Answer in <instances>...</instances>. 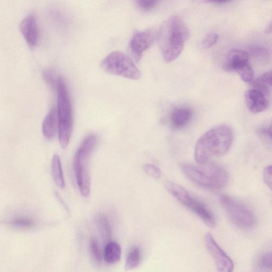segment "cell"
<instances>
[{
	"instance_id": "11",
	"label": "cell",
	"mask_w": 272,
	"mask_h": 272,
	"mask_svg": "<svg viewBox=\"0 0 272 272\" xmlns=\"http://www.w3.org/2000/svg\"><path fill=\"white\" fill-rule=\"evenodd\" d=\"M249 64V56L247 52L240 50H233L226 55L223 68L228 72L238 73Z\"/></svg>"
},
{
	"instance_id": "12",
	"label": "cell",
	"mask_w": 272,
	"mask_h": 272,
	"mask_svg": "<svg viewBox=\"0 0 272 272\" xmlns=\"http://www.w3.org/2000/svg\"><path fill=\"white\" fill-rule=\"evenodd\" d=\"M245 98L248 109L254 113L262 112L269 107L268 97L258 89L248 90Z\"/></svg>"
},
{
	"instance_id": "8",
	"label": "cell",
	"mask_w": 272,
	"mask_h": 272,
	"mask_svg": "<svg viewBox=\"0 0 272 272\" xmlns=\"http://www.w3.org/2000/svg\"><path fill=\"white\" fill-rule=\"evenodd\" d=\"M220 201L230 220L238 228L250 230L255 227L256 218L250 209L226 195H221Z\"/></svg>"
},
{
	"instance_id": "25",
	"label": "cell",
	"mask_w": 272,
	"mask_h": 272,
	"mask_svg": "<svg viewBox=\"0 0 272 272\" xmlns=\"http://www.w3.org/2000/svg\"><path fill=\"white\" fill-rule=\"evenodd\" d=\"M143 169L147 176L155 179L160 178L162 175L161 170L152 164H145Z\"/></svg>"
},
{
	"instance_id": "23",
	"label": "cell",
	"mask_w": 272,
	"mask_h": 272,
	"mask_svg": "<svg viewBox=\"0 0 272 272\" xmlns=\"http://www.w3.org/2000/svg\"><path fill=\"white\" fill-rule=\"evenodd\" d=\"M89 250L92 259L97 263L102 262V256L98 241L95 238H92L90 240Z\"/></svg>"
},
{
	"instance_id": "14",
	"label": "cell",
	"mask_w": 272,
	"mask_h": 272,
	"mask_svg": "<svg viewBox=\"0 0 272 272\" xmlns=\"http://www.w3.org/2000/svg\"><path fill=\"white\" fill-rule=\"evenodd\" d=\"M58 129L57 111L52 108L45 117L43 123V133L45 137L51 139L54 138Z\"/></svg>"
},
{
	"instance_id": "7",
	"label": "cell",
	"mask_w": 272,
	"mask_h": 272,
	"mask_svg": "<svg viewBox=\"0 0 272 272\" xmlns=\"http://www.w3.org/2000/svg\"><path fill=\"white\" fill-rule=\"evenodd\" d=\"M101 68L105 72L132 80H138L141 73L131 58L123 52H113L106 57L101 63Z\"/></svg>"
},
{
	"instance_id": "32",
	"label": "cell",
	"mask_w": 272,
	"mask_h": 272,
	"mask_svg": "<svg viewBox=\"0 0 272 272\" xmlns=\"http://www.w3.org/2000/svg\"><path fill=\"white\" fill-rule=\"evenodd\" d=\"M207 2L209 3L215 4H218V5L223 4L229 2V1H222H222L221 0H220V1H217V0H215V1H208Z\"/></svg>"
},
{
	"instance_id": "26",
	"label": "cell",
	"mask_w": 272,
	"mask_h": 272,
	"mask_svg": "<svg viewBox=\"0 0 272 272\" xmlns=\"http://www.w3.org/2000/svg\"><path fill=\"white\" fill-rule=\"evenodd\" d=\"M218 40V35L214 32H210L204 37L202 44L204 49H208L213 46Z\"/></svg>"
},
{
	"instance_id": "27",
	"label": "cell",
	"mask_w": 272,
	"mask_h": 272,
	"mask_svg": "<svg viewBox=\"0 0 272 272\" xmlns=\"http://www.w3.org/2000/svg\"><path fill=\"white\" fill-rule=\"evenodd\" d=\"M239 73L241 78L246 82H251L254 79V71L250 64H249L243 69L240 70Z\"/></svg>"
},
{
	"instance_id": "29",
	"label": "cell",
	"mask_w": 272,
	"mask_h": 272,
	"mask_svg": "<svg viewBox=\"0 0 272 272\" xmlns=\"http://www.w3.org/2000/svg\"><path fill=\"white\" fill-rule=\"evenodd\" d=\"M272 167L269 166L264 170L263 173V178L264 182L270 188H272Z\"/></svg>"
},
{
	"instance_id": "6",
	"label": "cell",
	"mask_w": 272,
	"mask_h": 272,
	"mask_svg": "<svg viewBox=\"0 0 272 272\" xmlns=\"http://www.w3.org/2000/svg\"><path fill=\"white\" fill-rule=\"evenodd\" d=\"M165 187L174 198L197 215L210 228L215 227L216 220L213 213L204 204L193 197L184 188L172 182L166 183Z\"/></svg>"
},
{
	"instance_id": "16",
	"label": "cell",
	"mask_w": 272,
	"mask_h": 272,
	"mask_svg": "<svg viewBox=\"0 0 272 272\" xmlns=\"http://www.w3.org/2000/svg\"><path fill=\"white\" fill-rule=\"evenodd\" d=\"M122 256V249L116 242H109L106 245L104 258L106 262L113 264L118 263Z\"/></svg>"
},
{
	"instance_id": "28",
	"label": "cell",
	"mask_w": 272,
	"mask_h": 272,
	"mask_svg": "<svg viewBox=\"0 0 272 272\" xmlns=\"http://www.w3.org/2000/svg\"><path fill=\"white\" fill-rule=\"evenodd\" d=\"M158 2L154 0H138L136 1L139 8L144 11H149L154 8Z\"/></svg>"
},
{
	"instance_id": "9",
	"label": "cell",
	"mask_w": 272,
	"mask_h": 272,
	"mask_svg": "<svg viewBox=\"0 0 272 272\" xmlns=\"http://www.w3.org/2000/svg\"><path fill=\"white\" fill-rule=\"evenodd\" d=\"M205 242L207 250L214 262L217 272H233L235 264L232 260L218 244L210 233L206 234Z\"/></svg>"
},
{
	"instance_id": "4",
	"label": "cell",
	"mask_w": 272,
	"mask_h": 272,
	"mask_svg": "<svg viewBox=\"0 0 272 272\" xmlns=\"http://www.w3.org/2000/svg\"><path fill=\"white\" fill-rule=\"evenodd\" d=\"M58 95L57 116L59 138L60 145L64 149L69 145L73 129L72 107L69 90L62 77L57 80Z\"/></svg>"
},
{
	"instance_id": "22",
	"label": "cell",
	"mask_w": 272,
	"mask_h": 272,
	"mask_svg": "<svg viewBox=\"0 0 272 272\" xmlns=\"http://www.w3.org/2000/svg\"><path fill=\"white\" fill-rule=\"evenodd\" d=\"M14 228L21 230H28L34 228L35 221L32 219L25 216L14 218L10 223Z\"/></svg>"
},
{
	"instance_id": "17",
	"label": "cell",
	"mask_w": 272,
	"mask_h": 272,
	"mask_svg": "<svg viewBox=\"0 0 272 272\" xmlns=\"http://www.w3.org/2000/svg\"><path fill=\"white\" fill-rule=\"evenodd\" d=\"M253 89H258L268 97L271 93L272 86V72L264 73L259 78L251 82Z\"/></svg>"
},
{
	"instance_id": "15",
	"label": "cell",
	"mask_w": 272,
	"mask_h": 272,
	"mask_svg": "<svg viewBox=\"0 0 272 272\" xmlns=\"http://www.w3.org/2000/svg\"><path fill=\"white\" fill-rule=\"evenodd\" d=\"M192 117V111L190 109L181 107L176 109L172 112L171 123L177 129L186 126L190 122Z\"/></svg>"
},
{
	"instance_id": "21",
	"label": "cell",
	"mask_w": 272,
	"mask_h": 272,
	"mask_svg": "<svg viewBox=\"0 0 272 272\" xmlns=\"http://www.w3.org/2000/svg\"><path fill=\"white\" fill-rule=\"evenodd\" d=\"M272 257L271 252L264 253L257 262L256 272H272Z\"/></svg>"
},
{
	"instance_id": "1",
	"label": "cell",
	"mask_w": 272,
	"mask_h": 272,
	"mask_svg": "<svg viewBox=\"0 0 272 272\" xmlns=\"http://www.w3.org/2000/svg\"><path fill=\"white\" fill-rule=\"evenodd\" d=\"M190 37V29L177 15L171 16L163 22L158 33V40L166 63L173 62L180 55Z\"/></svg>"
},
{
	"instance_id": "5",
	"label": "cell",
	"mask_w": 272,
	"mask_h": 272,
	"mask_svg": "<svg viewBox=\"0 0 272 272\" xmlns=\"http://www.w3.org/2000/svg\"><path fill=\"white\" fill-rule=\"evenodd\" d=\"M97 141L95 135L88 136L81 143L74 157L75 178L80 194L84 198L88 197L90 192V159Z\"/></svg>"
},
{
	"instance_id": "20",
	"label": "cell",
	"mask_w": 272,
	"mask_h": 272,
	"mask_svg": "<svg viewBox=\"0 0 272 272\" xmlns=\"http://www.w3.org/2000/svg\"><path fill=\"white\" fill-rule=\"evenodd\" d=\"M141 260V252L138 247H133L128 253L125 268L126 271H131L137 268Z\"/></svg>"
},
{
	"instance_id": "18",
	"label": "cell",
	"mask_w": 272,
	"mask_h": 272,
	"mask_svg": "<svg viewBox=\"0 0 272 272\" xmlns=\"http://www.w3.org/2000/svg\"><path fill=\"white\" fill-rule=\"evenodd\" d=\"M52 174L57 186L63 190L65 186V183L61 161H60V158L58 155H55L53 157Z\"/></svg>"
},
{
	"instance_id": "2",
	"label": "cell",
	"mask_w": 272,
	"mask_h": 272,
	"mask_svg": "<svg viewBox=\"0 0 272 272\" xmlns=\"http://www.w3.org/2000/svg\"><path fill=\"white\" fill-rule=\"evenodd\" d=\"M233 140L231 128L225 125L215 127L204 134L195 146V158L199 164L207 163L211 158L228 152Z\"/></svg>"
},
{
	"instance_id": "13",
	"label": "cell",
	"mask_w": 272,
	"mask_h": 272,
	"mask_svg": "<svg viewBox=\"0 0 272 272\" xmlns=\"http://www.w3.org/2000/svg\"><path fill=\"white\" fill-rule=\"evenodd\" d=\"M20 31L30 46H35L39 39V28L36 18L33 14H29L20 24Z\"/></svg>"
},
{
	"instance_id": "3",
	"label": "cell",
	"mask_w": 272,
	"mask_h": 272,
	"mask_svg": "<svg viewBox=\"0 0 272 272\" xmlns=\"http://www.w3.org/2000/svg\"><path fill=\"white\" fill-rule=\"evenodd\" d=\"M181 169L195 184L209 190H219L228 182V173L216 164H184L181 165Z\"/></svg>"
},
{
	"instance_id": "10",
	"label": "cell",
	"mask_w": 272,
	"mask_h": 272,
	"mask_svg": "<svg viewBox=\"0 0 272 272\" xmlns=\"http://www.w3.org/2000/svg\"><path fill=\"white\" fill-rule=\"evenodd\" d=\"M154 33L150 30L138 31L133 36L130 44L131 54L136 62H138L144 53L153 43Z\"/></svg>"
},
{
	"instance_id": "31",
	"label": "cell",
	"mask_w": 272,
	"mask_h": 272,
	"mask_svg": "<svg viewBox=\"0 0 272 272\" xmlns=\"http://www.w3.org/2000/svg\"><path fill=\"white\" fill-rule=\"evenodd\" d=\"M260 134L262 136V137L267 139H269L270 140H271V126H270L269 127L262 128V129L260 131Z\"/></svg>"
},
{
	"instance_id": "30",
	"label": "cell",
	"mask_w": 272,
	"mask_h": 272,
	"mask_svg": "<svg viewBox=\"0 0 272 272\" xmlns=\"http://www.w3.org/2000/svg\"><path fill=\"white\" fill-rule=\"evenodd\" d=\"M44 78L48 84L52 87L56 86L57 79L55 78V75L50 71H45L43 74Z\"/></svg>"
},
{
	"instance_id": "19",
	"label": "cell",
	"mask_w": 272,
	"mask_h": 272,
	"mask_svg": "<svg viewBox=\"0 0 272 272\" xmlns=\"http://www.w3.org/2000/svg\"><path fill=\"white\" fill-rule=\"evenodd\" d=\"M96 225L104 243H109L112 237L111 224L107 217L103 214L98 215L96 220Z\"/></svg>"
},
{
	"instance_id": "24",
	"label": "cell",
	"mask_w": 272,
	"mask_h": 272,
	"mask_svg": "<svg viewBox=\"0 0 272 272\" xmlns=\"http://www.w3.org/2000/svg\"><path fill=\"white\" fill-rule=\"evenodd\" d=\"M251 55L260 60L269 59V53L267 49L260 45H255L249 49Z\"/></svg>"
}]
</instances>
